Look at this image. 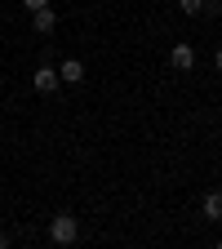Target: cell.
Instances as JSON below:
<instances>
[{
  "mask_svg": "<svg viewBox=\"0 0 222 249\" xmlns=\"http://www.w3.org/2000/svg\"><path fill=\"white\" fill-rule=\"evenodd\" d=\"M213 71L222 76V49H213Z\"/></svg>",
  "mask_w": 222,
  "mask_h": 249,
  "instance_id": "cell-10",
  "label": "cell"
},
{
  "mask_svg": "<svg viewBox=\"0 0 222 249\" xmlns=\"http://www.w3.org/2000/svg\"><path fill=\"white\" fill-rule=\"evenodd\" d=\"M31 31H36V36H53V31H58V14H53V5H45V9L31 14Z\"/></svg>",
  "mask_w": 222,
  "mask_h": 249,
  "instance_id": "cell-3",
  "label": "cell"
},
{
  "mask_svg": "<svg viewBox=\"0 0 222 249\" xmlns=\"http://www.w3.org/2000/svg\"><path fill=\"white\" fill-rule=\"evenodd\" d=\"M31 85H36V93H53V89L62 85V76H58V67H53V62H40V67H36V76H31Z\"/></svg>",
  "mask_w": 222,
  "mask_h": 249,
  "instance_id": "cell-2",
  "label": "cell"
},
{
  "mask_svg": "<svg viewBox=\"0 0 222 249\" xmlns=\"http://www.w3.org/2000/svg\"><path fill=\"white\" fill-rule=\"evenodd\" d=\"M45 5H49V0H22V9H27V14H36V9H45Z\"/></svg>",
  "mask_w": 222,
  "mask_h": 249,
  "instance_id": "cell-9",
  "label": "cell"
},
{
  "mask_svg": "<svg viewBox=\"0 0 222 249\" xmlns=\"http://www.w3.org/2000/svg\"><path fill=\"white\" fill-rule=\"evenodd\" d=\"M58 76H62V85H80L85 80V62L80 58H62L58 62Z\"/></svg>",
  "mask_w": 222,
  "mask_h": 249,
  "instance_id": "cell-5",
  "label": "cell"
},
{
  "mask_svg": "<svg viewBox=\"0 0 222 249\" xmlns=\"http://www.w3.org/2000/svg\"><path fill=\"white\" fill-rule=\"evenodd\" d=\"M178 9H182L187 18H196V14H205V0H178Z\"/></svg>",
  "mask_w": 222,
  "mask_h": 249,
  "instance_id": "cell-7",
  "label": "cell"
},
{
  "mask_svg": "<svg viewBox=\"0 0 222 249\" xmlns=\"http://www.w3.org/2000/svg\"><path fill=\"white\" fill-rule=\"evenodd\" d=\"M205 14H209V18H218V14H222V0H205Z\"/></svg>",
  "mask_w": 222,
  "mask_h": 249,
  "instance_id": "cell-8",
  "label": "cell"
},
{
  "mask_svg": "<svg viewBox=\"0 0 222 249\" xmlns=\"http://www.w3.org/2000/svg\"><path fill=\"white\" fill-rule=\"evenodd\" d=\"M5 245H9V236H5V231H0V249H5Z\"/></svg>",
  "mask_w": 222,
  "mask_h": 249,
  "instance_id": "cell-11",
  "label": "cell"
},
{
  "mask_svg": "<svg viewBox=\"0 0 222 249\" xmlns=\"http://www.w3.org/2000/svg\"><path fill=\"white\" fill-rule=\"evenodd\" d=\"M169 62H173V71H191V67H196V49L187 45V40H178V45L169 49Z\"/></svg>",
  "mask_w": 222,
  "mask_h": 249,
  "instance_id": "cell-4",
  "label": "cell"
},
{
  "mask_svg": "<svg viewBox=\"0 0 222 249\" xmlns=\"http://www.w3.org/2000/svg\"><path fill=\"white\" fill-rule=\"evenodd\" d=\"M76 236H80V223L71 213H53L49 218V240L53 245H76Z\"/></svg>",
  "mask_w": 222,
  "mask_h": 249,
  "instance_id": "cell-1",
  "label": "cell"
},
{
  "mask_svg": "<svg viewBox=\"0 0 222 249\" xmlns=\"http://www.w3.org/2000/svg\"><path fill=\"white\" fill-rule=\"evenodd\" d=\"M200 213L209 218V223H222V192H205V200H200Z\"/></svg>",
  "mask_w": 222,
  "mask_h": 249,
  "instance_id": "cell-6",
  "label": "cell"
},
{
  "mask_svg": "<svg viewBox=\"0 0 222 249\" xmlns=\"http://www.w3.org/2000/svg\"><path fill=\"white\" fill-rule=\"evenodd\" d=\"M93 5H107V0H93Z\"/></svg>",
  "mask_w": 222,
  "mask_h": 249,
  "instance_id": "cell-12",
  "label": "cell"
}]
</instances>
